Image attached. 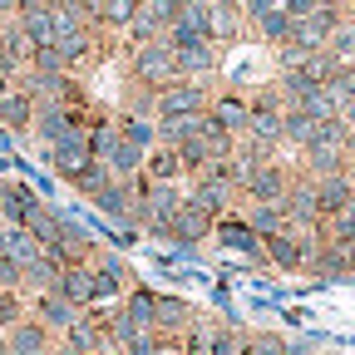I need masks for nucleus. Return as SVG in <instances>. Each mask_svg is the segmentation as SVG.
<instances>
[{"mask_svg":"<svg viewBox=\"0 0 355 355\" xmlns=\"http://www.w3.org/2000/svg\"><path fill=\"white\" fill-rule=\"evenodd\" d=\"M128 79L148 84V89H163V84L178 79V55H173L168 35L153 40V44H133V50H128Z\"/></svg>","mask_w":355,"mask_h":355,"instance_id":"f257e3e1","label":"nucleus"},{"mask_svg":"<svg viewBox=\"0 0 355 355\" xmlns=\"http://www.w3.org/2000/svg\"><path fill=\"white\" fill-rule=\"evenodd\" d=\"M89 266H94V306H119L133 286H139V277H133V266L119 257V252H94L89 257Z\"/></svg>","mask_w":355,"mask_h":355,"instance_id":"f03ea898","label":"nucleus"},{"mask_svg":"<svg viewBox=\"0 0 355 355\" xmlns=\"http://www.w3.org/2000/svg\"><path fill=\"white\" fill-rule=\"evenodd\" d=\"M291 183H296V163H286V158L257 163L242 178V202H282L291 193Z\"/></svg>","mask_w":355,"mask_h":355,"instance_id":"7ed1b4c3","label":"nucleus"},{"mask_svg":"<svg viewBox=\"0 0 355 355\" xmlns=\"http://www.w3.org/2000/svg\"><path fill=\"white\" fill-rule=\"evenodd\" d=\"M212 104V84L202 79H173L158 89V119H202Z\"/></svg>","mask_w":355,"mask_h":355,"instance_id":"20e7f679","label":"nucleus"},{"mask_svg":"<svg viewBox=\"0 0 355 355\" xmlns=\"http://www.w3.org/2000/svg\"><path fill=\"white\" fill-rule=\"evenodd\" d=\"M212 242H217L222 252H232V257H242V261H252V266H266V252H261V237L252 232V222L242 217V207L212 222Z\"/></svg>","mask_w":355,"mask_h":355,"instance_id":"39448f33","label":"nucleus"},{"mask_svg":"<svg viewBox=\"0 0 355 355\" xmlns=\"http://www.w3.org/2000/svg\"><path fill=\"white\" fill-rule=\"evenodd\" d=\"M183 188H188V202H193V207H202L207 217H227V212H237V207H242V193L227 183V178L193 173Z\"/></svg>","mask_w":355,"mask_h":355,"instance_id":"423d86ee","label":"nucleus"},{"mask_svg":"<svg viewBox=\"0 0 355 355\" xmlns=\"http://www.w3.org/2000/svg\"><path fill=\"white\" fill-rule=\"evenodd\" d=\"M40 158H44V168H50V178L69 183V178H74L79 168H89V163H94V153H89V128L64 133V139H60L55 148H40Z\"/></svg>","mask_w":355,"mask_h":355,"instance_id":"0eeeda50","label":"nucleus"},{"mask_svg":"<svg viewBox=\"0 0 355 355\" xmlns=\"http://www.w3.org/2000/svg\"><path fill=\"white\" fill-rule=\"evenodd\" d=\"M282 212H286V227L291 232H321V202H316V183L311 178H301L296 173V183H291V193L282 198Z\"/></svg>","mask_w":355,"mask_h":355,"instance_id":"6e6552de","label":"nucleus"},{"mask_svg":"<svg viewBox=\"0 0 355 355\" xmlns=\"http://www.w3.org/2000/svg\"><path fill=\"white\" fill-rule=\"evenodd\" d=\"M89 202H94V212H99V217H109L119 232H133V202H139V178H133V183H119V178H114V183H109L104 193H94ZM133 237H139V232H133Z\"/></svg>","mask_w":355,"mask_h":355,"instance_id":"1a4fd4ad","label":"nucleus"},{"mask_svg":"<svg viewBox=\"0 0 355 355\" xmlns=\"http://www.w3.org/2000/svg\"><path fill=\"white\" fill-rule=\"evenodd\" d=\"M207 119L217 128H227V133H247L252 123V104H247V89H212V104H207Z\"/></svg>","mask_w":355,"mask_h":355,"instance_id":"9d476101","label":"nucleus"},{"mask_svg":"<svg viewBox=\"0 0 355 355\" xmlns=\"http://www.w3.org/2000/svg\"><path fill=\"white\" fill-rule=\"evenodd\" d=\"M55 331L44 326V321H35V316H25V321H15L10 331H6V355H55Z\"/></svg>","mask_w":355,"mask_h":355,"instance_id":"9b49d317","label":"nucleus"},{"mask_svg":"<svg viewBox=\"0 0 355 355\" xmlns=\"http://www.w3.org/2000/svg\"><path fill=\"white\" fill-rule=\"evenodd\" d=\"M198 321V306L178 291H158V316H153V331L168 336V340H183V331Z\"/></svg>","mask_w":355,"mask_h":355,"instance_id":"f8f14e48","label":"nucleus"},{"mask_svg":"<svg viewBox=\"0 0 355 355\" xmlns=\"http://www.w3.org/2000/svg\"><path fill=\"white\" fill-rule=\"evenodd\" d=\"M306 237L311 232H277V237H261V252H266V266L272 272H301V261H306Z\"/></svg>","mask_w":355,"mask_h":355,"instance_id":"ddd939ff","label":"nucleus"},{"mask_svg":"<svg viewBox=\"0 0 355 355\" xmlns=\"http://www.w3.org/2000/svg\"><path fill=\"white\" fill-rule=\"evenodd\" d=\"M296 163V173L301 178H331V173H345V163H350V148H340V144H311L306 153H296L291 158Z\"/></svg>","mask_w":355,"mask_h":355,"instance_id":"4468645a","label":"nucleus"},{"mask_svg":"<svg viewBox=\"0 0 355 355\" xmlns=\"http://www.w3.org/2000/svg\"><path fill=\"white\" fill-rule=\"evenodd\" d=\"M30 128H35V99L25 89H6V94H0V133L30 144Z\"/></svg>","mask_w":355,"mask_h":355,"instance_id":"2eb2a0df","label":"nucleus"},{"mask_svg":"<svg viewBox=\"0 0 355 355\" xmlns=\"http://www.w3.org/2000/svg\"><path fill=\"white\" fill-rule=\"evenodd\" d=\"M178 55V79H202L212 84L222 74V44H188V50H173Z\"/></svg>","mask_w":355,"mask_h":355,"instance_id":"dca6fc26","label":"nucleus"},{"mask_svg":"<svg viewBox=\"0 0 355 355\" xmlns=\"http://www.w3.org/2000/svg\"><path fill=\"white\" fill-rule=\"evenodd\" d=\"M30 316H35V321H44L55 336H64V331L79 321V306H69L60 291H40V296H30Z\"/></svg>","mask_w":355,"mask_h":355,"instance_id":"f3484780","label":"nucleus"},{"mask_svg":"<svg viewBox=\"0 0 355 355\" xmlns=\"http://www.w3.org/2000/svg\"><path fill=\"white\" fill-rule=\"evenodd\" d=\"M55 291H60L69 306L89 311V306H94V266H89V261H69L64 272H60V282H55Z\"/></svg>","mask_w":355,"mask_h":355,"instance_id":"a211bd4d","label":"nucleus"},{"mask_svg":"<svg viewBox=\"0 0 355 355\" xmlns=\"http://www.w3.org/2000/svg\"><path fill=\"white\" fill-rule=\"evenodd\" d=\"M311 144H321V119H311V114H301V109H286V119H282V148L296 158V153H306Z\"/></svg>","mask_w":355,"mask_h":355,"instance_id":"6ab92c4d","label":"nucleus"},{"mask_svg":"<svg viewBox=\"0 0 355 355\" xmlns=\"http://www.w3.org/2000/svg\"><path fill=\"white\" fill-rule=\"evenodd\" d=\"M60 217H64V207H55V202H35L30 217H25L30 237H35L44 252H60Z\"/></svg>","mask_w":355,"mask_h":355,"instance_id":"aec40b11","label":"nucleus"},{"mask_svg":"<svg viewBox=\"0 0 355 355\" xmlns=\"http://www.w3.org/2000/svg\"><path fill=\"white\" fill-rule=\"evenodd\" d=\"M261 44H266V50H282V44H291V30H296V20L286 15V6H277V10H266L261 20H252L247 25Z\"/></svg>","mask_w":355,"mask_h":355,"instance_id":"412c9836","label":"nucleus"},{"mask_svg":"<svg viewBox=\"0 0 355 355\" xmlns=\"http://www.w3.org/2000/svg\"><path fill=\"white\" fill-rule=\"evenodd\" d=\"M144 178L148 183H188V168H183V158H178V148H153L148 158H144Z\"/></svg>","mask_w":355,"mask_h":355,"instance_id":"4be33fe9","label":"nucleus"},{"mask_svg":"<svg viewBox=\"0 0 355 355\" xmlns=\"http://www.w3.org/2000/svg\"><path fill=\"white\" fill-rule=\"evenodd\" d=\"M144 148H133L128 139H123V133H119V144L109 148V158H104V168L119 178V183H133V178H144Z\"/></svg>","mask_w":355,"mask_h":355,"instance_id":"5701e85b","label":"nucleus"},{"mask_svg":"<svg viewBox=\"0 0 355 355\" xmlns=\"http://www.w3.org/2000/svg\"><path fill=\"white\" fill-rule=\"evenodd\" d=\"M316 202H321V217H331V212H340V207H350V202H355V183H350L345 173L316 178Z\"/></svg>","mask_w":355,"mask_h":355,"instance_id":"b1692460","label":"nucleus"},{"mask_svg":"<svg viewBox=\"0 0 355 355\" xmlns=\"http://www.w3.org/2000/svg\"><path fill=\"white\" fill-rule=\"evenodd\" d=\"M64 257H55V252H44L40 261H30L25 266V296H40V291H55V282H60V272H64Z\"/></svg>","mask_w":355,"mask_h":355,"instance_id":"393cba45","label":"nucleus"},{"mask_svg":"<svg viewBox=\"0 0 355 355\" xmlns=\"http://www.w3.org/2000/svg\"><path fill=\"white\" fill-rule=\"evenodd\" d=\"M119 306H123V316H128L133 326L153 331V316H158V286H144V282H139V286H133Z\"/></svg>","mask_w":355,"mask_h":355,"instance_id":"a878e982","label":"nucleus"},{"mask_svg":"<svg viewBox=\"0 0 355 355\" xmlns=\"http://www.w3.org/2000/svg\"><path fill=\"white\" fill-rule=\"evenodd\" d=\"M242 217L252 222L257 237H277V232H286V212H282V202H242Z\"/></svg>","mask_w":355,"mask_h":355,"instance_id":"bb28decb","label":"nucleus"},{"mask_svg":"<svg viewBox=\"0 0 355 355\" xmlns=\"http://www.w3.org/2000/svg\"><path fill=\"white\" fill-rule=\"evenodd\" d=\"M0 252H6L10 261H20V266H30V261L44 257V247L30 237V227H10V222H6V232H0Z\"/></svg>","mask_w":355,"mask_h":355,"instance_id":"cd10ccee","label":"nucleus"},{"mask_svg":"<svg viewBox=\"0 0 355 355\" xmlns=\"http://www.w3.org/2000/svg\"><path fill=\"white\" fill-rule=\"evenodd\" d=\"M114 119H119V133L133 148H144V153L158 148V119H144V114H114Z\"/></svg>","mask_w":355,"mask_h":355,"instance_id":"c85d7f7f","label":"nucleus"},{"mask_svg":"<svg viewBox=\"0 0 355 355\" xmlns=\"http://www.w3.org/2000/svg\"><path fill=\"white\" fill-rule=\"evenodd\" d=\"M35 202H44V198L30 183H15V178H10V193H6V202H0V217H6L10 227H25V217H30Z\"/></svg>","mask_w":355,"mask_h":355,"instance_id":"c756f323","label":"nucleus"},{"mask_svg":"<svg viewBox=\"0 0 355 355\" xmlns=\"http://www.w3.org/2000/svg\"><path fill=\"white\" fill-rule=\"evenodd\" d=\"M168 35V25L148 10V6H139V15L128 20V30H123V50H133V44H153V40H163Z\"/></svg>","mask_w":355,"mask_h":355,"instance_id":"7c9ffc66","label":"nucleus"},{"mask_svg":"<svg viewBox=\"0 0 355 355\" xmlns=\"http://www.w3.org/2000/svg\"><path fill=\"white\" fill-rule=\"evenodd\" d=\"M15 20H20L25 40H30V50H40V44H55V15H50V6H35V10L15 15Z\"/></svg>","mask_w":355,"mask_h":355,"instance_id":"2f4dec72","label":"nucleus"},{"mask_svg":"<svg viewBox=\"0 0 355 355\" xmlns=\"http://www.w3.org/2000/svg\"><path fill=\"white\" fill-rule=\"evenodd\" d=\"M212 336H217V321H212V316H198V321L183 331V340H178V355H207V350H212Z\"/></svg>","mask_w":355,"mask_h":355,"instance_id":"473e14b6","label":"nucleus"},{"mask_svg":"<svg viewBox=\"0 0 355 355\" xmlns=\"http://www.w3.org/2000/svg\"><path fill=\"white\" fill-rule=\"evenodd\" d=\"M109 183H114V173H109V168H104L99 158H94V163H89V168H79V173L69 178V188H74V193H79L84 202H89V198H94V193H104Z\"/></svg>","mask_w":355,"mask_h":355,"instance_id":"72a5a7b5","label":"nucleus"},{"mask_svg":"<svg viewBox=\"0 0 355 355\" xmlns=\"http://www.w3.org/2000/svg\"><path fill=\"white\" fill-rule=\"evenodd\" d=\"M242 30H247L242 10H232V6H212V44H232V40H242Z\"/></svg>","mask_w":355,"mask_h":355,"instance_id":"f704fd0d","label":"nucleus"},{"mask_svg":"<svg viewBox=\"0 0 355 355\" xmlns=\"http://www.w3.org/2000/svg\"><path fill=\"white\" fill-rule=\"evenodd\" d=\"M119 114H144V119H158V89H148V84H133V79H128Z\"/></svg>","mask_w":355,"mask_h":355,"instance_id":"c9c22d12","label":"nucleus"},{"mask_svg":"<svg viewBox=\"0 0 355 355\" xmlns=\"http://www.w3.org/2000/svg\"><path fill=\"white\" fill-rule=\"evenodd\" d=\"M321 237H326V242H340V247H355V202L340 207V212H331V217L321 222Z\"/></svg>","mask_w":355,"mask_h":355,"instance_id":"e433bc0d","label":"nucleus"},{"mask_svg":"<svg viewBox=\"0 0 355 355\" xmlns=\"http://www.w3.org/2000/svg\"><path fill=\"white\" fill-rule=\"evenodd\" d=\"M286 336L282 331H266V326H247V350L242 355H286Z\"/></svg>","mask_w":355,"mask_h":355,"instance_id":"4c0bfd02","label":"nucleus"},{"mask_svg":"<svg viewBox=\"0 0 355 355\" xmlns=\"http://www.w3.org/2000/svg\"><path fill=\"white\" fill-rule=\"evenodd\" d=\"M30 316V296L25 291H10V286H0V336H6L15 321Z\"/></svg>","mask_w":355,"mask_h":355,"instance_id":"58836bf2","label":"nucleus"},{"mask_svg":"<svg viewBox=\"0 0 355 355\" xmlns=\"http://www.w3.org/2000/svg\"><path fill=\"white\" fill-rule=\"evenodd\" d=\"M25 69H40V74H69L64 55L55 50V44H40V50H30V64Z\"/></svg>","mask_w":355,"mask_h":355,"instance_id":"ea45409f","label":"nucleus"},{"mask_svg":"<svg viewBox=\"0 0 355 355\" xmlns=\"http://www.w3.org/2000/svg\"><path fill=\"white\" fill-rule=\"evenodd\" d=\"M326 50H331L336 60H345V64H355V15H350V20H345V25H340V30L331 35V44H326Z\"/></svg>","mask_w":355,"mask_h":355,"instance_id":"a19ab883","label":"nucleus"},{"mask_svg":"<svg viewBox=\"0 0 355 355\" xmlns=\"http://www.w3.org/2000/svg\"><path fill=\"white\" fill-rule=\"evenodd\" d=\"M0 286H10V291H25V266L10 261L6 252H0Z\"/></svg>","mask_w":355,"mask_h":355,"instance_id":"79ce46f5","label":"nucleus"},{"mask_svg":"<svg viewBox=\"0 0 355 355\" xmlns=\"http://www.w3.org/2000/svg\"><path fill=\"white\" fill-rule=\"evenodd\" d=\"M144 6H148V10H153V15H158L163 25H173L178 15L188 10V0H144Z\"/></svg>","mask_w":355,"mask_h":355,"instance_id":"37998d69","label":"nucleus"},{"mask_svg":"<svg viewBox=\"0 0 355 355\" xmlns=\"http://www.w3.org/2000/svg\"><path fill=\"white\" fill-rule=\"evenodd\" d=\"M25 10V0H0V20H15Z\"/></svg>","mask_w":355,"mask_h":355,"instance_id":"c03bdc74","label":"nucleus"},{"mask_svg":"<svg viewBox=\"0 0 355 355\" xmlns=\"http://www.w3.org/2000/svg\"><path fill=\"white\" fill-rule=\"evenodd\" d=\"M340 119H345V128L355 133V99H345V104H340Z\"/></svg>","mask_w":355,"mask_h":355,"instance_id":"a18cd8bd","label":"nucleus"},{"mask_svg":"<svg viewBox=\"0 0 355 355\" xmlns=\"http://www.w3.org/2000/svg\"><path fill=\"white\" fill-rule=\"evenodd\" d=\"M6 193H10V178H6V173H0V202H6Z\"/></svg>","mask_w":355,"mask_h":355,"instance_id":"49530a36","label":"nucleus"},{"mask_svg":"<svg viewBox=\"0 0 355 355\" xmlns=\"http://www.w3.org/2000/svg\"><path fill=\"white\" fill-rule=\"evenodd\" d=\"M345 178H350V183H355V153H350V163H345Z\"/></svg>","mask_w":355,"mask_h":355,"instance_id":"de8ad7c7","label":"nucleus"},{"mask_svg":"<svg viewBox=\"0 0 355 355\" xmlns=\"http://www.w3.org/2000/svg\"><path fill=\"white\" fill-rule=\"evenodd\" d=\"M99 355H123V350H114V345H104V350H99Z\"/></svg>","mask_w":355,"mask_h":355,"instance_id":"09e8293b","label":"nucleus"},{"mask_svg":"<svg viewBox=\"0 0 355 355\" xmlns=\"http://www.w3.org/2000/svg\"><path fill=\"white\" fill-rule=\"evenodd\" d=\"M0 55H6V30H0Z\"/></svg>","mask_w":355,"mask_h":355,"instance_id":"8fccbe9b","label":"nucleus"},{"mask_svg":"<svg viewBox=\"0 0 355 355\" xmlns=\"http://www.w3.org/2000/svg\"><path fill=\"white\" fill-rule=\"evenodd\" d=\"M6 89H15V84H6V79H0V94H6Z\"/></svg>","mask_w":355,"mask_h":355,"instance_id":"3c124183","label":"nucleus"},{"mask_svg":"<svg viewBox=\"0 0 355 355\" xmlns=\"http://www.w3.org/2000/svg\"><path fill=\"white\" fill-rule=\"evenodd\" d=\"M44 6H64V0H44Z\"/></svg>","mask_w":355,"mask_h":355,"instance_id":"603ef678","label":"nucleus"},{"mask_svg":"<svg viewBox=\"0 0 355 355\" xmlns=\"http://www.w3.org/2000/svg\"><path fill=\"white\" fill-rule=\"evenodd\" d=\"M350 286H355V266H350Z\"/></svg>","mask_w":355,"mask_h":355,"instance_id":"864d4df0","label":"nucleus"},{"mask_svg":"<svg viewBox=\"0 0 355 355\" xmlns=\"http://www.w3.org/2000/svg\"><path fill=\"white\" fill-rule=\"evenodd\" d=\"M0 232H6V217H0Z\"/></svg>","mask_w":355,"mask_h":355,"instance_id":"5fc2aeb1","label":"nucleus"},{"mask_svg":"<svg viewBox=\"0 0 355 355\" xmlns=\"http://www.w3.org/2000/svg\"><path fill=\"white\" fill-rule=\"evenodd\" d=\"M0 350H6V336H0Z\"/></svg>","mask_w":355,"mask_h":355,"instance_id":"6e6d98bb","label":"nucleus"},{"mask_svg":"<svg viewBox=\"0 0 355 355\" xmlns=\"http://www.w3.org/2000/svg\"><path fill=\"white\" fill-rule=\"evenodd\" d=\"M0 355H6V350H0Z\"/></svg>","mask_w":355,"mask_h":355,"instance_id":"4d7b16f0","label":"nucleus"}]
</instances>
